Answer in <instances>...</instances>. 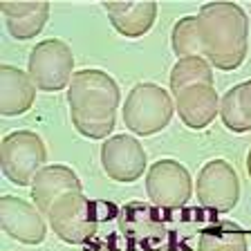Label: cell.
<instances>
[{"mask_svg": "<svg viewBox=\"0 0 251 251\" xmlns=\"http://www.w3.org/2000/svg\"><path fill=\"white\" fill-rule=\"evenodd\" d=\"M175 110H177L179 119L188 128L202 130L220 112L218 92H215L213 85H206V83L188 85L179 94H175Z\"/></svg>", "mask_w": 251, "mask_h": 251, "instance_id": "8fae6325", "label": "cell"}, {"mask_svg": "<svg viewBox=\"0 0 251 251\" xmlns=\"http://www.w3.org/2000/svg\"><path fill=\"white\" fill-rule=\"evenodd\" d=\"M247 171H249V177H251V151H249V155H247Z\"/></svg>", "mask_w": 251, "mask_h": 251, "instance_id": "603a6c76", "label": "cell"}, {"mask_svg": "<svg viewBox=\"0 0 251 251\" xmlns=\"http://www.w3.org/2000/svg\"><path fill=\"white\" fill-rule=\"evenodd\" d=\"M240 112L245 117L247 128L251 130V78L240 83Z\"/></svg>", "mask_w": 251, "mask_h": 251, "instance_id": "ffe728a7", "label": "cell"}, {"mask_svg": "<svg viewBox=\"0 0 251 251\" xmlns=\"http://www.w3.org/2000/svg\"><path fill=\"white\" fill-rule=\"evenodd\" d=\"M45 218L63 242L83 245L94 235L101 215L97 213V204L85 198L83 191H72L61 195L50 206Z\"/></svg>", "mask_w": 251, "mask_h": 251, "instance_id": "5b68a950", "label": "cell"}, {"mask_svg": "<svg viewBox=\"0 0 251 251\" xmlns=\"http://www.w3.org/2000/svg\"><path fill=\"white\" fill-rule=\"evenodd\" d=\"M72 191H83V184L72 168L63 166V164H50L41 168L31 182V200L43 215H47L50 206L61 195L72 193Z\"/></svg>", "mask_w": 251, "mask_h": 251, "instance_id": "7c38bea8", "label": "cell"}, {"mask_svg": "<svg viewBox=\"0 0 251 251\" xmlns=\"http://www.w3.org/2000/svg\"><path fill=\"white\" fill-rule=\"evenodd\" d=\"M74 54L68 43L47 38L34 45L27 61V74L43 92H58L74 76Z\"/></svg>", "mask_w": 251, "mask_h": 251, "instance_id": "8992f818", "label": "cell"}, {"mask_svg": "<svg viewBox=\"0 0 251 251\" xmlns=\"http://www.w3.org/2000/svg\"><path fill=\"white\" fill-rule=\"evenodd\" d=\"M220 117L225 121V126L231 132H247L245 117L240 112V83L229 88L225 92V97L220 99Z\"/></svg>", "mask_w": 251, "mask_h": 251, "instance_id": "d6986e66", "label": "cell"}, {"mask_svg": "<svg viewBox=\"0 0 251 251\" xmlns=\"http://www.w3.org/2000/svg\"><path fill=\"white\" fill-rule=\"evenodd\" d=\"M171 94L157 83H137L128 92L124 103V124L135 135H155L171 124L173 117Z\"/></svg>", "mask_w": 251, "mask_h": 251, "instance_id": "3957f363", "label": "cell"}, {"mask_svg": "<svg viewBox=\"0 0 251 251\" xmlns=\"http://www.w3.org/2000/svg\"><path fill=\"white\" fill-rule=\"evenodd\" d=\"M36 99V85L23 70L14 65L0 68V110L5 117H21Z\"/></svg>", "mask_w": 251, "mask_h": 251, "instance_id": "4fadbf2b", "label": "cell"}, {"mask_svg": "<svg viewBox=\"0 0 251 251\" xmlns=\"http://www.w3.org/2000/svg\"><path fill=\"white\" fill-rule=\"evenodd\" d=\"M198 200L215 213H229L240 200V179L226 159H211L198 175Z\"/></svg>", "mask_w": 251, "mask_h": 251, "instance_id": "52a82bcc", "label": "cell"}, {"mask_svg": "<svg viewBox=\"0 0 251 251\" xmlns=\"http://www.w3.org/2000/svg\"><path fill=\"white\" fill-rule=\"evenodd\" d=\"M0 225L9 238L23 245H41L47 235L45 215L38 206L16 195H5L0 200Z\"/></svg>", "mask_w": 251, "mask_h": 251, "instance_id": "30bf717a", "label": "cell"}, {"mask_svg": "<svg viewBox=\"0 0 251 251\" xmlns=\"http://www.w3.org/2000/svg\"><path fill=\"white\" fill-rule=\"evenodd\" d=\"M110 23L126 38H139L151 31L157 18V2H103Z\"/></svg>", "mask_w": 251, "mask_h": 251, "instance_id": "5bb4252c", "label": "cell"}, {"mask_svg": "<svg viewBox=\"0 0 251 251\" xmlns=\"http://www.w3.org/2000/svg\"><path fill=\"white\" fill-rule=\"evenodd\" d=\"M200 251H247V238L240 231L213 226L200 235Z\"/></svg>", "mask_w": 251, "mask_h": 251, "instance_id": "ac0fdd59", "label": "cell"}, {"mask_svg": "<svg viewBox=\"0 0 251 251\" xmlns=\"http://www.w3.org/2000/svg\"><path fill=\"white\" fill-rule=\"evenodd\" d=\"M159 251H191L186 245H173V247H166V249H159Z\"/></svg>", "mask_w": 251, "mask_h": 251, "instance_id": "44dd1931", "label": "cell"}, {"mask_svg": "<svg viewBox=\"0 0 251 251\" xmlns=\"http://www.w3.org/2000/svg\"><path fill=\"white\" fill-rule=\"evenodd\" d=\"M146 195L162 209H179L191 200V175L175 159H157L146 173Z\"/></svg>", "mask_w": 251, "mask_h": 251, "instance_id": "ba28073f", "label": "cell"}, {"mask_svg": "<svg viewBox=\"0 0 251 251\" xmlns=\"http://www.w3.org/2000/svg\"><path fill=\"white\" fill-rule=\"evenodd\" d=\"M47 148L41 135L31 130H16L2 139L0 166L2 175L16 186H29L41 168H45Z\"/></svg>", "mask_w": 251, "mask_h": 251, "instance_id": "277c9868", "label": "cell"}, {"mask_svg": "<svg viewBox=\"0 0 251 251\" xmlns=\"http://www.w3.org/2000/svg\"><path fill=\"white\" fill-rule=\"evenodd\" d=\"M101 166L115 182H137L146 173V151L130 135L108 137L101 146Z\"/></svg>", "mask_w": 251, "mask_h": 251, "instance_id": "9c48e42d", "label": "cell"}, {"mask_svg": "<svg viewBox=\"0 0 251 251\" xmlns=\"http://www.w3.org/2000/svg\"><path fill=\"white\" fill-rule=\"evenodd\" d=\"M198 29L204 58L218 70L240 68L249 47V21L235 2H206L200 7Z\"/></svg>", "mask_w": 251, "mask_h": 251, "instance_id": "7a4b0ae2", "label": "cell"}, {"mask_svg": "<svg viewBox=\"0 0 251 251\" xmlns=\"http://www.w3.org/2000/svg\"><path fill=\"white\" fill-rule=\"evenodd\" d=\"M121 90L103 70L85 68L74 72L68 90L70 117L78 132L88 139H105L117 124Z\"/></svg>", "mask_w": 251, "mask_h": 251, "instance_id": "6da1fadb", "label": "cell"}, {"mask_svg": "<svg viewBox=\"0 0 251 251\" xmlns=\"http://www.w3.org/2000/svg\"><path fill=\"white\" fill-rule=\"evenodd\" d=\"M88 251H119V249H112V247H92Z\"/></svg>", "mask_w": 251, "mask_h": 251, "instance_id": "7402d4cb", "label": "cell"}, {"mask_svg": "<svg viewBox=\"0 0 251 251\" xmlns=\"http://www.w3.org/2000/svg\"><path fill=\"white\" fill-rule=\"evenodd\" d=\"M0 11L5 16L7 31L18 41L34 38L43 31L50 16V2H14L7 0L0 5Z\"/></svg>", "mask_w": 251, "mask_h": 251, "instance_id": "9a60e30c", "label": "cell"}, {"mask_svg": "<svg viewBox=\"0 0 251 251\" xmlns=\"http://www.w3.org/2000/svg\"><path fill=\"white\" fill-rule=\"evenodd\" d=\"M198 83L213 85V70H211V63L204 56L179 58L171 70V90L175 94H179L184 88L198 85Z\"/></svg>", "mask_w": 251, "mask_h": 251, "instance_id": "2e32d148", "label": "cell"}, {"mask_svg": "<svg viewBox=\"0 0 251 251\" xmlns=\"http://www.w3.org/2000/svg\"><path fill=\"white\" fill-rule=\"evenodd\" d=\"M171 45L173 52L179 58L204 56L202 38H200V29H198V16H184V18H179L175 23L171 34Z\"/></svg>", "mask_w": 251, "mask_h": 251, "instance_id": "e0dca14e", "label": "cell"}]
</instances>
